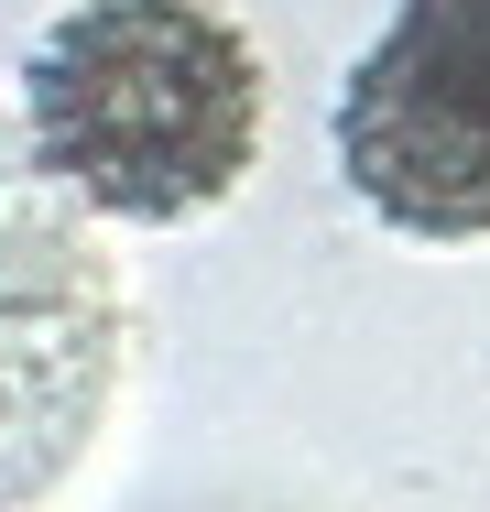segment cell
<instances>
[{
    "mask_svg": "<svg viewBox=\"0 0 490 512\" xmlns=\"http://www.w3.org/2000/svg\"><path fill=\"white\" fill-rule=\"evenodd\" d=\"M392 44H414L436 77H458V88L490 99V0H403L392 11Z\"/></svg>",
    "mask_w": 490,
    "mask_h": 512,
    "instance_id": "obj_3",
    "label": "cell"
},
{
    "mask_svg": "<svg viewBox=\"0 0 490 512\" xmlns=\"http://www.w3.org/2000/svg\"><path fill=\"white\" fill-rule=\"evenodd\" d=\"M338 175L403 240H490V99L382 33L338 88Z\"/></svg>",
    "mask_w": 490,
    "mask_h": 512,
    "instance_id": "obj_2",
    "label": "cell"
},
{
    "mask_svg": "<svg viewBox=\"0 0 490 512\" xmlns=\"http://www.w3.org/2000/svg\"><path fill=\"white\" fill-rule=\"evenodd\" d=\"M33 164L131 229H186L262 164V55L218 0H77L22 66Z\"/></svg>",
    "mask_w": 490,
    "mask_h": 512,
    "instance_id": "obj_1",
    "label": "cell"
}]
</instances>
